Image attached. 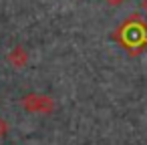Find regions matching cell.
I'll return each instance as SVG.
<instances>
[{
    "instance_id": "obj_1",
    "label": "cell",
    "mask_w": 147,
    "mask_h": 145,
    "mask_svg": "<svg viewBox=\"0 0 147 145\" xmlns=\"http://www.w3.org/2000/svg\"><path fill=\"white\" fill-rule=\"evenodd\" d=\"M123 30H125V34L127 36H119L127 47L131 45V47H139V45H143V42H147V28L143 26V24H139V22H133V24H125L123 26Z\"/></svg>"
},
{
    "instance_id": "obj_2",
    "label": "cell",
    "mask_w": 147,
    "mask_h": 145,
    "mask_svg": "<svg viewBox=\"0 0 147 145\" xmlns=\"http://www.w3.org/2000/svg\"><path fill=\"white\" fill-rule=\"evenodd\" d=\"M22 105L26 111L32 113H51L53 111V99L45 95H26L22 99Z\"/></svg>"
},
{
    "instance_id": "obj_3",
    "label": "cell",
    "mask_w": 147,
    "mask_h": 145,
    "mask_svg": "<svg viewBox=\"0 0 147 145\" xmlns=\"http://www.w3.org/2000/svg\"><path fill=\"white\" fill-rule=\"evenodd\" d=\"M8 63H10L14 69H24L26 63H28V55H26V51H24L22 47L12 49L10 55H8Z\"/></svg>"
},
{
    "instance_id": "obj_4",
    "label": "cell",
    "mask_w": 147,
    "mask_h": 145,
    "mask_svg": "<svg viewBox=\"0 0 147 145\" xmlns=\"http://www.w3.org/2000/svg\"><path fill=\"white\" fill-rule=\"evenodd\" d=\"M6 131H8L6 121H4V119H0V137H4V135H6Z\"/></svg>"
},
{
    "instance_id": "obj_5",
    "label": "cell",
    "mask_w": 147,
    "mask_h": 145,
    "mask_svg": "<svg viewBox=\"0 0 147 145\" xmlns=\"http://www.w3.org/2000/svg\"><path fill=\"white\" fill-rule=\"evenodd\" d=\"M109 4H121V2H125V0H107Z\"/></svg>"
},
{
    "instance_id": "obj_6",
    "label": "cell",
    "mask_w": 147,
    "mask_h": 145,
    "mask_svg": "<svg viewBox=\"0 0 147 145\" xmlns=\"http://www.w3.org/2000/svg\"><path fill=\"white\" fill-rule=\"evenodd\" d=\"M141 8H143V10L147 12V0H143V2H141Z\"/></svg>"
}]
</instances>
